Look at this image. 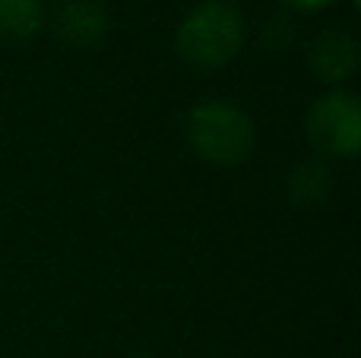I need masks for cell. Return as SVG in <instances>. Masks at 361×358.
Here are the masks:
<instances>
[{"instance_id": "52a82bcc", "label": "cell", "mask_w": 361, "mask_h": 358, "mask_svg": "<svg viewBox=\"0 0 361 358\" xmlns=\"http://www.w3.org/2000/svg\"><path fill=\"white\" fill-rule=\"evenodd\" d=\"M288 190H292V197L301 206H317L326 197V190H330V175H326V168L317 162H301L298 168L292 171Z\"/></svg>"}, {"instance_id": "7a4b0ae2", "label": "cell", "mask_w": 361, "mask_h": 358, "mask_svg": "<svg viewBox=\"0 0 361 358\" xmlns=\"http://www.w3.org/2000/svg\"><path fill=\"white\" fill-rule=\"evenodd\" d=\"M187 143L212 165H241L254 152L257 130L247 111L231 101H200L187 114Z\"/></svg>"}, {"instance_id": "8992f818", "label": "cell", "mask_w": 361, "mask_h": 358, "mask_svg": "<svg viewBox=\"0 0 361 358\" xmlns=\"http://www.w3.org/2000/svg\"><path fill=\"white\" fill-rule=\"evenodd\" d=\"M44 25L42 0H0V42H25Z\"/></svg>"}, {"instance_id": "277c9868", "label": "cell", "mask_w": 361, "mask_h": 358, "mask_svg": "<svg viewBox=\"0 0 361 358\" xmlns=\"http://www.w3.org/2000/svg\"><path fill=\"white\" fill-rule=\"evenodd\" d=\"M111 29V16L99 0H67L57 13V32L73 48H92Z\"/></svg>"}, {"instance_id": "5b68a950", "label": "cell", "mask_w": 361, "mask_h": 358, "mask_svg": "<svg viewBox=\"0 0 361 358\" xmlns=\"http://www.w3.org/2000/svg\"><path fill=\"white\" fill-rule=\"evenodd\" d=\"M311 67L324 82H345L358 67V44L345 29H326L314 38Z\"/></svg>"}, {"instance_id": "6da1fadb", "label": "cell", "mask_w": 361, "mask_h": 358, "mask_svg": "<svg viewBox=\"0 0 361 358\" xmlns=\"http://www.w3.org/2000/svg\"><path fill=\"white\" fill-rule=\"evenodd\" d=\"M244 44V19L231 4L222 0H206L193 6L178 25L175 48L187 63L203 70L225 67L235 61Z\"/></svg>"}, {"instance_id": "3957f363", "label": "cell", "mask_w": 361, "mask_h": 358, "mask_svg": "<svg viewBox=\"0 0 361 358\" xmlns=\"http://www.w3.org/2000/svg\"><path fill=\"white\" fill-rule=\"evenodd\" d=\"M307 137L320 152L355 159L361 146V105L352 92H326L307 111Z\"/></svg>"}, {"instance_id": "ba28073f", "label": "cell", "mask_w": 361, "mask_h": 358, "mask_svg": "<svg viewBox=\"0 0 361 358\" xmlns=\"http://www.w3.org/2000/svg\"><path fill=\"white\" fill-rule=\"evenodd\" d=\"M288 6H295V10H307V13H314V10H324V6H330L333 0H286Z\"/></svg>"}]
</instances>
